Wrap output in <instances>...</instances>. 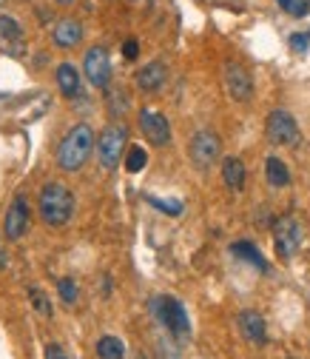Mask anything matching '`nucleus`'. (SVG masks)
<instances>
[{
    "label": "nucleus",
    "instance_id": "1",
    "mask_svg": "<svg viewBox=\"0 0 310 359\" xmlns=\"http://www.w3.org/2000/svg\"><path fill=\"white\" fill-rule=\"evenodd\" d=\"M92 149H94V131H92V126L80 123L60 140V146H57V165L63 171H80L88 163V157H92Z\"/></svg>",
    "mask_w": 310,
    "mask_h": 359
},
{
    "label": "nucleus",
    "instance_id": "2",
    "mask_svg": "<svg viewBox=\"0 0 310 359\" xmlns=\"http://www.w3.org/2000/svg\"><path fill=\"white\" fill-rule=\"evenodd\" d=\"M37 208L46 226H66L74 214V194L63 183H46L37 194Z\"/></svg>",
    "mask_w": 310,
    "mask_h": 359
},
{
    "label": "nucleus",
    "instance_id": "3",
    "mask_svg": "<svg viewBox=\"0 0 310 359\" xmlns=\"http://www.w3.org/2000/svg\"><path fill=\"white\" fill-rule=\"evenodd\" d=\"M151 313L154 320L176 339V342H188L191 339V320L185 305L176 297H154L151 299Z\"/></svg>",
    "mask_w": 310,
    "mask_h": 359
},
{
    "label": "nucleus",
    "instance_id": "4",
    "mask_svg": "<svg viewBox=\"0 0 310 359\" xmlns=\"http://www.w3.org/2000/svg\"><path fill=\"white\" fill-rule=\"evenodd\" d=\"M302 240H304V229L296 217H279L274 222V245H276V254L282 259H290L299 248H302Z\"/></svg>",
    "mask_w": 310,
    "mask_h": 359
},
{
    "label": "nucleus",
    "instance_id": "5",
    "mask_svg": "<svg viewBox=\"0 0 310 359\" xmlns=\"http://www.w3.org/2000/svg\"><path fill=\"white\" fill-rule=\"evenodd\" d=\"M125 143H128V128L125 126H106L97 137V154H100V163L106 168H117V163L122 160V151H125Z\"/></svg>",
    "mask_w": 310,
    "mask_h": 359
},
{
    "label": "nucleus",
    "instance_id": "6",
    "mask_svg": "<svg viewBox=\"0 0 310 359\" xmlns=\"http://www.w3.org/2000/svg\"><path fill=\"white\" fill-rule=\"evenodd\" d=\"M219 151H223V140H219V134H216V131L199 128L194 137H191L188 154H191V163H194L199 171L211 168V165L219 160Z\"/></svg>",
    "mask_w": 310,
    "mask_h": 359
},
{
    "label": "nucleus",
    "instance_id": "7",
    "mask_svg": "<svg viewBox=\"0 0 310 359\" xmlns=\"http://www.w3.org/2000/svg\"><path fill=\"white\" fill-rule=\"evenodd\" d=\"M265 134L274 146H296L299 143V126L293 120L290 111L285 109H274L268 114V126H265Z\"/></svg>",
    "mask_w": 310,
    "mask_h": 359
},
{
    "label": "nucleus",
    "instance_id": "8",
    "mask_svg": "<svg viewBox=\"0 0 310 359\" xmlns=\"http://www.w3.org/2000/svg\"><path fill=\"white\" fill-rule=\"evenodd\" d=\"M223 80H225L228 95H231L237 103H248V100L253 97V80H251V74H248L245 66L228 60V63L223 66Z\"/></svg>",
    "mask_w": 310,
    "mask_h": 359
},
{
    "label": "nucleus",
    "instance_id": "9",
    "mask_svg": "<svg viewBox=\"0 0 310 359\" xmlns=\"http://www.w3.org/2000/svg\"><path fill=\"white\" fill-rule=\"evenodd\" d=\"M83 72L88 77L94 88H106L111 83V60H108V52L103 46H94L88 49L85 57H83Z\"/></svg>",
    "mask_w": 310,
    "mask_h": 359
},
{
    "label": "nucleus",
    "instance_id": "10",
    "mask_svg": "<svg viewBox=\"0 0 310 359\" xmlns=\"http://www.w3.org/2000/svg\"><path fill=\"white\" fill-rule=\"evenodd\" d=\"M140 131L146 134V140H148L151 146H168V143H171V126H168V117L160 114V111L143 109V111H140Z\"/></svg>",
    "mask_w": 310,
    "mask_h": 359
},
{
    "label": "nucleus",
    "instance_id": "11",
    "mask_svg": "<svg viewBox=\"0 0 310 359\" xmlns=\"http://www.w3.org/2000/svg\"><path fill=\"white\" fill-rule=\"evenodd\" d=\"M29 231V200L23 194H17L6 211V219H3V234L6 240H20L23 234Z\"/></svg>",
    "mask_w": 310,
    "mask_h": 359
},
{
    "label": "nucleus",
    "instance_id": "12",
    "mask_svg": "<svg viewBox=\"0 0 310 359\" xmlns=\"http://www.w3.org/2000/svg\"><path fill=\"white\" fill-rule=\"evenodd\" d=\"M237 325H239V334H242L251 345L262 348L265 342H268V328H265V320H262L259 311H239Z\"/></svg>",
    "mask_w": 310,
    "mask_h": 359
},
{
    "label": "nucleus",
    "instance_id": "13",
    "mask_svg": "<svg viewBox=\"0 0 310 359\" xmlns=\"http://www.w3.org/2000/svg\"><path fill=\"white\" fill-rule=\"evenodd\" d=\"M162 83H165V63L162 60H151L137 72V86L143 92H157V88H162Z\"/></svg>",
    "mask_w": 310,
    "mask_h": 359
},
{
    "label": "nucleus",
    "instance_id": "14",
    "mask_svg": "<svg viewBox=\"0 0 310 359\" xmlns=\"http://www.w3.org/2000/svg\"><path fill=\"white\" fill-rule=\"evenodd\" d=\"M52 37H55V46H60V49H74L77 43L83 40V26H80L77 20H60V23L55 26Z\"/></svg>",
    "mask_w": 310,
    "mask_h": 359
},
{
    "label": "nucleus",
    "instance_id": "15",
    "mask_svg": "<svg viewBox=\"0 0 310 359\" xmlns=\"http://www.w3.org/2000/svg\"><path fill=\"white\" fill-rule=\"evenodd\" d=\"M57 86H60V92H63L69 100L80 97V72H77L71 63H60V66H57Z\"/></svg>",
    "mask_w": 310,
    "mask_h": 359
},
{
    "label": "nucleus",
    "instance_id": "16",
    "mask_svg": "<svg viewBox=\"0 0 310 359\" xmlns=\"http://www.w3.org/2000/svg\"><path fill=\"white\" fill-rule=\"evenodd\" d=\"M245 163L239 157H225L223 163V180H225V186L234 189V191H242L245 189Z\"/></svg>",
    "mask_w": 310,
    "mask_h": 359
},
{
    "label": "nucleus",
    "instance_id": "17",
    "mask_svg": "<svg viewBox=\"0 0 310 359\" xmlns=\"http://www.w3.org/2000/svg\"><path fill=\"white\" fill-rule=\"evenodd\" d=\"M231 254L234 257H239V259H245V262H251L253 268H256V271H268V259H265L262 257V251L253 245V243H245V240H239V243H234L231 245Z\"/></svg>",
    "mask_w": 310,
    "mask_h": 359
},
{
    "label": "nucleus",
    "instance_id": "18",
    "mask_svg": "<svg viewBox=\"0 0 310 359\" xmlns=\"http://www.w3.org/2000/svg\"><path fill=\"white\" fill-rule=\"evenodd\" d=\"M265 177H268V183L274 189L290 186V171H288L285 160H279V157H268V160H265Z\"/></svg>",
    "mask_w": 310,
    "mask_h": 359
},
{
    "label": "nucleus",
    "instance_id": "19",
    "mask_svg": "<svg viewBox=\"0 0 310 359\" xmlns=\"http://www.w3.org/2000/svg\"><path fill=\"white\" fill-rule=\"evenodd\" d=\"M97 356L100 359H125V342L120 337H100L97 339Z\"/></svg>",
    "mask_w": 310,
    "mask_h": 359
},
{
    "label": "nucleus",
    "instance_id": "20",
    "mask_svg": "<svg viewBox=\"0 0 310 359\" xmlns=\"http://www.w3.org/2000/svg\"><path fill=\"white\" fill-rule=\"evenodd\" d=\"M146 163H148L146 149H140V146H131V149H128V154H125V171L137 174V171H143V168H146Z\"/></svg>",
    "mask_w": 310,
    "mask_h": 359
},
{
    "label": "nucleus",
    "instance_id": "21",
    "mask_svg": "<svg viewBox=\"0 0 310 359\" xmlns=\"http://www.w3.org/2000/svg\"><path fill=\"white\" fill-rule=\"evenodd\" d=\"M157 211L168 214V217H180L183 214V203L180 200H160V197H146Z\"/></svg>",
    "mask_w": 310,
    "mask_h": 359
},
{
    "label": "nucleus",
    "instance_id": "22",
    "mask_svg": "<svg viewBox=\"0 0 310 359\" xmlns=\"http://www.w3.org/2000/svg\"><path fill=\"white\" fill-rule=\"evenodd\" d=\"M57 294H60V299L66 302V305H74L77 302V283L71 280V277H63L60 283H57Z\"/></svg>",
    "mask_w": 310,
    "mask_h": 359
},
{
    "label": "nucleus",
    "instance_id": "23",
    "mask_svg": "<svg viewBox=\"0 0 310 359\" xmlns=\"http://www.w3.org/2000/svg\"><path fill=\"white\" fill-rule=\"evenodd\" d=\"M279 6H282L288 15H293V18L310 15V4H307V0H279Z\"/></svg>",
    "mask_w": 310,
    "mask_h": 359
},
{
    "label": "nucleus",
    "instance_id": "24",
    "mask_svg": "<svg viewBox=\"0 0 310 359\" xmlns=\"http://www.w3.org/2000/svg\"><path fill=\"white\" fill-rule=\"evenodd\" d=\"M29 294H31V305L43 313V317H52V302L46 299V294H43L40 288H34V285L29 288Z\"/></svg>",
    "mask_w": 310,
    "mask_h": 359
},
{
    "label": "nucleus",
    "instance_id": "25",
    "mask_svg": "<svg viewBox=\"0 0 310 359\" xmlns=\"http://www.w3.org/2000/svg\"><path fill=\"white\" fill-rule=\"evenodd\" d=\"M0 34L3 37H9V40H17L20 34H23V29H20V23L15 20V18H0Z\"/></svg>",
    "mask_w": 310,
    "mask_h": 359
},
{
    "label": "nucleus",
    "instance_id": "26",
    "mask_svg": "<svg viewBox=\"0 0 310 359\" xmlns=\"http://www.w3.org/2000/svg\"><path fill=\"white\" fill-rule=\"evenodd\" d=\"M307 43H310V37H307V34H293V37H290L293 52H304V49H307Z\"/></svg>",
    "mask_w": 310,
    "mask_h": 359
},
{
    "label": "nucleus",
    "instance_id": "27",
    "mask_svg": "<svg viewBox=\"0 0 310 359\" xmlns=\"http://www.w3.org/2000/svg\"><path fill=\"white\" fill-rule=\"evenodd\" d=\"M46 359H69V356H66V351H63L60 345L49 342V345H46Z\"/></svg>",
    "mask_w": 310,
    "mask_h": 359
},
{
    "label": "nucleus",
    "instance_id": "28",
    "mask_svg": "<svg viewBox=\"0 0 310 359\" xmlns=\"http://www.w3.org/2000/svg\"><path fill=\"white\" fill-rule=\"evenodd\" d=\"M157 348H160V356H162V359H176V351L171 348V342H168V339H160V345H157Z\"/></svg>",
    "mask_w": 310,
    "mask_h": 359
},
{
    "label": "nucleus",
    "instance_id": "29",
    "mask_svg": "<svg viewBox=\"0 0 310 359\" xmlns=\"http://www.w3.org/2000/svg\"><path fill=\"white\" fill-rule=\"evenodd\" d=\"M122 55H125V60H134L137 57V40H125Z\"/></svg>",
    "mask_w": 310,
    "mask_h": 359
},
{
    "label": "nucleus",
    "instance_id": "30",
    "mask_svg": "<svg viewBox=\"0 0 310 359\" xmlns=\"http://www.w3.org/2000/svg\"><path fill=\"white\" fill-rule=\"evenodd\" d=\"M57 4H60V6H71V4H74V0H57Z\"/></svg>",
    "mask_w": 310,
    "mask_h": 359
},
{
    "label": "nucleus",
    "instance_id": "31",
    "mask_svg": "<svg viewBox=\"0 0 310 359\" xmlns=\"http://www.w3.org/2000/svg\"><path fill=\"white\" fill-rule=\"evenodd\" d=\"M140 359H143V356H140Z\"/></svg>",
    "mask_w": 310,
    "mask_h": 359
}]
</instances>
